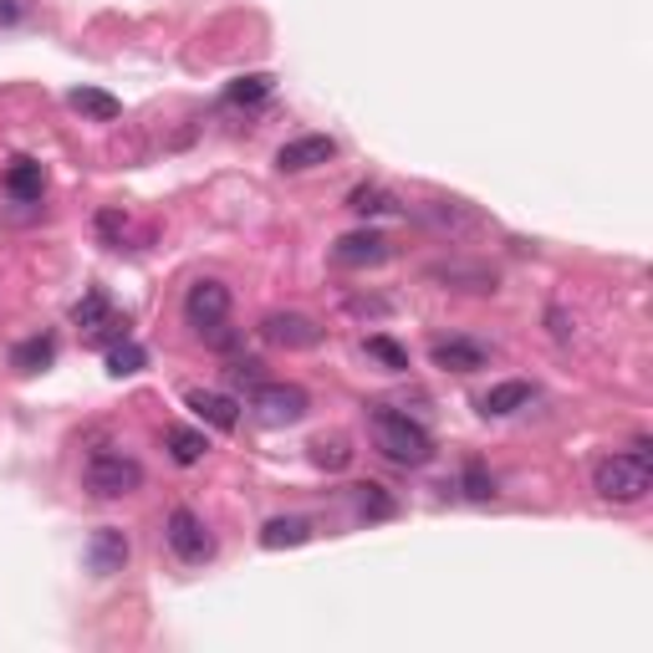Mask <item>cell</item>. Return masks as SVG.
Returning <instances> with one entry per match:
<instances>
[{
	"label": "cell",
	"mask_w": 653,
	"mask_h": 653,
	"mask_svg": "<svg viewBox=\"0 0 653 653\" xmlns=\"http://www.w3.org/2000/svg\"><path fill=\"white\" fill-rule=\"evenodd\" d=\"M531 399H537V388L511 378V384H495L486 399H480V414H486V419H505V414H516V409H531Z\"/></svg>",
	"instance_id": "9a60e30c"
},
{
	"label": "cell",
	"mask_w": 653,
	"mask_h": 653,
	"mask_svg": "<svg viewBox=\"0 0 653 653\" xmlns=\"http://www.w3.org/2000/svg\"><path fill=\"white\" fill-rule=\"evenodd\" d=\"M128 556H134V547H128V537H123L117 526H98V531L87 537V567L98 572V577L123 572L128 567Z\"/></svg>",
	"instance_id": "30bf717a"
},
{
	"label": "cell",
	"mask_w": 653,
	"mask_h": 653,
	"mask_svg": "<svg viewBox=\"0 0 653 653\" xmlns=\"http://www.w3.org/2000/svg\"><path fill=\"white\" fill-rule=\"evenodd\" d=\"M348 210H352V215H363V219H378V215H399V200H393L388 189H378V185H357L348 194Z\"/></svg>",
	"instance_id": "603a6c76"
},
{
	"label": "cell",
	"mask_w": 653,
	"mask_h": 653,
	"mask_svg": "<svg viewBox=\"0 0 653 653\" xmlns=\"http://www.w3.org/2000/svg\"><path fill=\"white\" fill-rule=\"evenodd\" d=\"M373 444L384 450V460H393V465H403V469H419L435 460V435H429L419 419L388 409V403L373 409Z\"/></svg>",
	"instance_id": "7a4b0ae2"
},
{
	"label": "cell",
	"mask_w": 653,
	"mask_h": 653,
	"mask_svg": "<svg viewBox=\"0 0 653 653\" xmlns=\"http://www.w3.org/2000/svg\"><path fill=\"white\" fill-rule=\"evenodd\" d=\"M348 460H352V450H348V439H342V435L312 439V465H317V469H348Z\"/></svg>",
	"instance_id": "484cf974"
},
{
	"label": "cell",
	"mask_w": 653,
	"mask_h": 653,
	"mask_svg": "<svg viewBox=\"0 0 653 653\" xmlns=\"http://www.w3.org/2000/svg\"><path fill=\"white\" fill-rule=\"evenodd\" d=\"M255 332L266 337L271 348H286V352H306L322 342V327L306 312H271V317H261Z\"/></svg>",
	"instance_id": "8992f818"
},
{
	"label": "cell",
	"mask_w": 653,
	"mask_h": 653,
	"mask_svg": "<svg viewBox=\"0 0 653 653\" xmlns=\"http://www.w3.org/2000/svg\"><path fill=\"white\" fill-rule=\"evenodd\" d=\"M185 317L194 332H204V327H215V322L230 317V286L225 281H194L185 297Z\"/></svg>",
	"instance_id": "52a82bcc"
},
{
	"label": "cell",
	"mask_w": 653,
	"mask_h": 653,
	"mask_svg": "<svg viewBox=\"0 0 653 653\" xmlns=\"http://www.w3.org/2000/svg\"><path fill=\"white\" fill-rule=\"evenodd\" d=\"M143 363H149V352L138 348L128 332L117 337V342H108V373L113 378H134V373H143Z\"/></svg>",
	"instance_id": "cb8c5ba5"
},
{
	"label": "cell",
	"mask_w": 653,
	"mask_h": 653,
	"mask_svg": "<svg viewBox=\"0 0 653 653\" xmlns=\"http://www.w3.org/2000/svg\"><path fill=\"white\" fill-rule=\"evenodd\" d=\"M98 230H102V240H117V230H123V219H117L113 210H102V215H98Z\"/></svg>",
	"instance_id": "f1b7e54d"
},
{
	"label": "cell",
	"mask_w": 653,
	"mask_h": 653,
	"mask_svg": "<svg viewBox=\"0 0 653 653\" xmlns=\"http://www.w3.org/2000/svg\"><path fill=\"white\" fill-rule=\"evenodd\" d=\"M460 486H465L469 501H495V480H490L486 465H475V460L465 465V480H460Z\"/></svg>",
	"instance_id": "4316f807"
},
{
	"label": "cell",
	"mask_w": 653,
	"mask_h": 653,
	"mask_svg": "<svg viewBox=\"0 0 653 653\" xmlns=\"http://www.w3.org/2000/svg\"><path fill=\"white\" fill-rule=\"evenodd\" d=\"M363 352H368V357H373V363H378L384 373H403V368H409V352H403L393 337H384V332H373L368 342H363Z\"/></svg>",
	"instance_id": "d4e9b609"
},
{
	"label": "cell",
	"mask_w": 653,
	"mask_h": 653,
	"mask_svg": "<svg viewBox=\"0 0 653 653\" xmlns=\"http://www.w3.org/2000/svg\"><path fill=\"white\" fill-rule=\"evenodd\" d=\"M83 486L98 501H123V495H134L143 486V465L123 450H92L83 465Z\"/></svg>",
	"instance_id": "3957f363"
},
{
	"label": "cell",
	"mask_w": 653,
	"mask_h": 653,
	"mask_svg": "<svg viewBox=\"0 0 653 653\" xmlns=\"http://www.w3.org/2000/svg\"><path fill=\"white\" fill-rule=\"evenodd\" d=\"M429 281H444V286H454V291H495L501 286V276L490 266H465V261H439V266H429Z\"/></svg>",
	"instance_id": "4fadbf2b"
},
{
	"label": "cell",
	"mask_w": 653,
	"mask_h": 653,
	"mask_svg": "<svg viewBox=\"0 0 653 653\" xmlns=\"http://www.w3.org/2000/svg\"><path fill=\"white\" fill-rule=\"evenodd\" d=\"M337 159V143L327 134H302L291 138V143H281V153H276V168L281 174H306V168H322Z\"/></svg>",
	"instance_id": "9c48e42d"
},
{
	"label": "cell",
	"mask_w": 653,
	"mask_h": 653,
	"mask_svg": "<svg viewBox=\"0 0 653 653\" xmlns=\"http://www.w3.org/2000/svg\"><path fill=\"white\" fill-rule=\"evenodd\" d=\"M32 16V0H0V26H21Z\"/></svg>",
	"instance_id": "83f0119b"
},
{
	"label": "cell",
	"mask_w": 653,
	"mask_h": 653,
	"mask_svg": "<svg viewBox=\"0 0 653 653\" xmlns=\"http://www.w3.org/2000/svg\"><path fill=\"white\" fill-rule=\"evenodd\" d=\"M41 189H47V168L36 164V159H16V164L5 168V194L21 204L41 200Z\"/></svg>",
	"instance_id": "e0dca14e"
},
{
	"label": "cell",
	"mask_w": 653,
	"mask_h": 653,
	"mask_svg": "<svg viewBox=\"0 0 653 653\" xmlns=\"http://www.w3.org/2000/svg\"><path fill=\"white\" fill-rule=\"evenodd\" d=\"M164 444H168V460H174V465H200L204 454H210V439L200 435V429H189V424H174V429H168L164 435Z\"/></svg>",
	"instance_id": "44dd1931"
},
{
	"label": "cell",
	"mask_w": 653,
	"mask_h": 653,
	"mask_svg": "<svg viewBox=\"0 0 653 653\" xmlns=\"http://www.w3.org/2000/svg\"><path fill=\"white\" fill-rule=\"evenodd\" d=\"M592 490L613 505H638L653 490V460H649V439H638L628 454H607L592 469Z\"/></svg>",
	"instance_id": "6da1fadb"
},
{
	"label": "cell",
	"mask_w": 653,
	"mask_h": 653,
	"mask_svg": "<svg viewBox=\"0 0 653 653\" xmlns=\"http://www.w3.org/2000/svg\"><path fill=\"white\" fill-rule=\"evenodd\" d=\"M332 261H337V266H352V271L384 266V261H388V240L378 230H348L332 246Z\"/></svg>",
	"instance_id": "8fae6325"
},
{
	"label": "cell",
	"mask_w": 653,
	"mask_h": 653,
	"mask_svg": "<svg viewBox=\"0 0 653 653\" xmlns=\"http://www.w3.org/2000/svg\"><path fill=\"white\" fill-rule=\"evenodd\" d=\"M185 403L194 409V419H204L210 429H219V435H235V424H240V403H235L230 393H215V388H189Z\"/></svg>",
	"instance_id": "7c38bea8"
},
{
	"label": "cell",
	"mask_w": 653,
	"mask_h": 653,
	"mask_svg": "<svg viewBox=\"0 0 653 653\" xmlns=\"http://www.w3.org/2000/svg\"><path fill=\"white\" fill-rule=\"evenodd\" d=\"M271 92H276V77H271V72H251V77H235V83L225 87V102H230V108H255V102H266Z\"/></svg>",
	"instance_id": "7402d4cb"
},
{
	"label": "cell",
	"mask_w": 653,
	"mask_h": 653,
	"mask_svg": "<svg viewBox=\"0 0 653 653\" xmlns=\"http://www.w3.org/2000/svg\"><path fill=\"white\" fill-rule=\"evenodd\" d=\"M67 108H77V113L92 117V123H113V117L123 113V102H117L113 92H102V87H72Z\"/></svg>",
	"instance_id": "ffe728a7"
},
{
	"label": "cell",
	"mask_w": 653,
	"mask_h": 653,
	"mask_svg": "<svg viewBox=\"0 0 653 653\" xmlns=\"http://www.w3.org/2000/svg\"><path fill=\"white\" fill-rule=\"evenodd\" d=\"M312 541V520L306 516H271L261 526V547L266 552H286V547H306Z\"/></svg>",
	"instance_id": "2e32d148"
},
{
	"label": "cell",
	"mask_w": 653,
	"mask_h": 653,
	"mask_svg": "<svg viewBox=\"0 0 653 653\" xmlns=\"http://www.w3.org/2000/svg\"><path fill=\"white\" fill-rule=\"evenodd\" d=\"M51 363H56V337L51 332H36L11 348V368L16 373H41V368H51Z\"/></svg>",
	"instance_id": "d6986e66"
},
{
	"label": "cell",
	"mask_w": 653,
	"mask_h": 653,
	"mask_svg": "<svg viewBox=\"0 0 653 653\" xmlns=\"http://www.w3.org/2000/svg\"><path fill=\"white\" fill-rule=\"evenodd\" d=\"M348 495H352V511H357L363 520H393L399 516V501H393L378 480H363V486H352Z\"/></svg>",
	"instance_id": "ac0fdd59"
},
{
	"label": "cell",
	"mask_w": 653,
	"mask_h": 653,
	"mask_svg": "<svg viewBox=\"0 0 653 653\" xmlns=\"http://www.w3.org/2000/svg\"><path fill=\"white\" fill-rule=\"evenodd\" d=\"M419 219L424 225H435L439 235H469V230H480V215L469 210V204H460V200H429L419 210Z\"/></svg>",
	"instance_id": "5bb4252c"
},
{
	"label": "cell",
	"mask_w": 653,
	"mask_h": 653,
	"mask_svg": "<svg viewBox=\"0 0 653 653\" xmlns=\"http://www.w3.org/2000/svg\"><path fill=\"white\" fill-rule=\"evenodd\" d=\"M164 541H168V552L179 556V562H189V567H200V562H210L215 556V537L204 531V520L194 516V511H168L164 520Z\"/></svg>",
	"instance_id": "5b68a950"
},
{
	"label": "cell",
	"mask_w": 653,
	"mask_h": 653,
	"mask_svg": "<svg viewBox=\"0 0 653 653\" xmlns=\"http://www.w3.org/2000/svg\"><path fill=\"white\" fill-rule=\"evenodd\" d=\"M306 409H312V399H306V388L297 384H261L251 388V414L261 424H271V429H286V424H302Z\"/></svg>",
	"instance_id": "277c9868"
},
{
	"label": "cell",
	"mask_w": 653,
	"mask_h": 653,
	"mask_svg": "<svg viewBox=\"0 0 653 653\" xmlns=\"http://www.w3.org/2000/svg\"><path fill=\"white\" fill-rule=\"evenodd\" d=\"M429 363L444 373H480L490 368V348L475 342V337H439L435 348H429Z\"/></svg>",
	"instance_id": "ba28073f"
}]
</instances>
